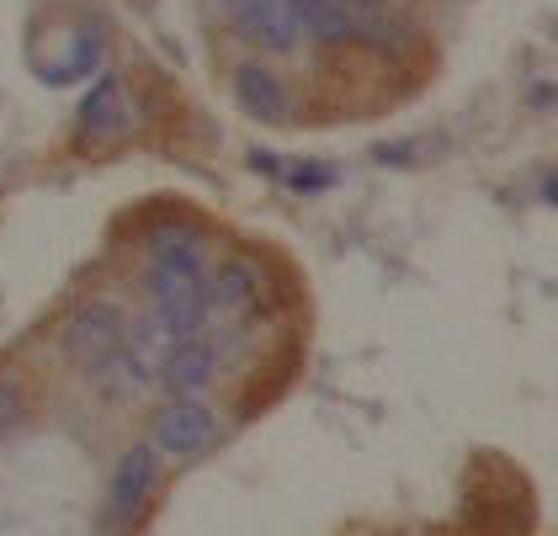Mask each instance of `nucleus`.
Masks as SVG:
<instances>
[{
  "mask_svg": "<svg viewBox=\"0 0 558 536\" xmlns=\"http://www.w3.org/2000/svg\"><path fill=\"white\" fill-rule=\"evenodd\" d=\"M96 59H101V38H96V33H81V38L70 42V53H64L59 64H44V81L48 85L81 81V75H90V70H96Z\"/></svg>",
  "mask_w": 558,
  "mask_h": 536,
  "instance_id": "obj_12",
  "label": "nucleus"
},
{
  "mask_svg": "<svg viewBox=\"0 0 558 536\" xmlns=\"http://www.w3.org/2000/svg\"><path fill=\"white\" fill-rule=\"evenodd\" d=\"M16 419H22V388L16 382H0V441L11 436Z\"/></svg>",
  "mask_w": 558,
  "mask_h": 536,
  "instance_id": "obj_13",
  "label": "nucleus"
},
{
  "mask_svg": "<svg viewBox=\"0 0 558 536\" xmlns=\"http://www.w3.org/2000/svg\"><path fill=\"white\" fill-rule=\"evenodd\" d=\"M155 478H160L155 447H129L123 462H118V473H112V484H107V515L112 521H133L144 510L149 489H155Z\"/></svg>",
  "mask_w": 558,
  "mask_h": 536,
  "instance_id": "obj_6",
  "label": "nucleus"
},
{
  "mask_svg": "<svg viewBox=\"0 0 558 536\" xmlns=\"http://www.w3.org/2000/svg\"><path fill=\"white\" fill-rule=\"evenodd\" d=\"M214 430H218V419L203 399H171L166 410L155 414V447L171 456L203 452V447L214 441Z\"/></svg>",
  "mask_w": 558,
  "mask_h": 536,
  "instance_id": "obj_5",
  "label": "nucleus"
},
{
  "mask_svg": "<svg viewBox=\"0 0 558 536\" xmlns=\"http://www.w3.org/2000/svg\"><path fill=\"white\" fill-rule=\"evenodd\" d=\"M299 33H308V42H351L356 38V16L336 5V0H288Z\"/></svg>",
  "mask_w": 558,
  "mask_h": 536,
  "instance_id": "obj_10",
  "label": "nucleus"
},
{
  "mask_svg": "<svg viewBox=\"0 0 558 536\" xmlns=\"http://www.w3.org/2000/svg\"><path fill=\"white\" fill-rule=\"evenodd\" d=\"M208 297H214V308H223V314H245V308H256V297H260L256 266H245V260H223V271H218V282L208 288Z\"/></svg>",
  "mask_w": 558,
  "mask_h": 536,
  "instance_id": "obj_11",
  "label": "nucleus"
},
{
  "mask_svg": "<svg viewBox=\"0 0 558 536\" xmlns=\"http://www.w3.org/2000/svg\"><path fill=\"white\" fill-rule=\"evenodd\" d=\"M214 371H218L214 340L186 334V340H175V351L166 356V367H160L155 382H166V388H171V399H197V393L214 382Z\"/></svg>",
  "mask_w": 558,
  "mask_h": 536,
  "instance_id": "obj_7",
  "label": "nucleus"
},
{
  "mask_svg": "<svg viewBox=\"0 0 558 536\" xmlns=\"http://www.w3.org/2000/svg\"><path fill=\"white\" fill-rule=\"evenodd\" d=\"M123 308L118 303H81L70 319H64V330H59V351H64V362L81 371H96L107 367L118 351H123Z\"/></svg>",
  "mask_w": 558,
  "mask_h": 536,
  "instance_id": "obj_1",
  "label": "nucleus"
},
{
  "mask_svg": "<svg viewBox=\"0 0 558 536\" xmlns=\"http://www.w3.org/2000/svg\"><path fill=\"white\" fill-rule=\"evenodd\" d=\"M149 288H155V319L171 334H197L214 314V297L203 282V266H155L149 271Z\"/></svg>",
  "mask_w": 558,
  "mask_h": 536,
  "instance_id": "obj_2",
  "label": "nucleus"
},
{
  "mask_svg": "<svg viewBox=\"0 0 558 536\" xmlns=\"http://www.w3.org/2000/svg\"><path fill=\"white\" fill-rule=\"evenodd\" d=\"M473 536H532V495L521 478L484 484L478 499L469 504Z\"/></svg>",
  "mask_w": 558,
  "mask_h": 536,
  "instance_id": "obj_3",
  "label": "nucleus"
},
{
  "mask_svg": "<svg viewBox=\"0 0 558 536\" xmlns=\"http://www.w3.org/2000/svg\"><path fill=\"white\" fill-rule=\"evenodd\" d=\"M129 127V90L118 75H101L81 101V133L86 138H118Z\"/></svg>",
  "mask_w": 558,
  "mask_h": 536,
  "instance_id": "obj_9",
  "label": "nucleus"
},
{
  "mask_svg": "<svg viewBox=\"0 0 558 536\" xmlns=\"http://www.w3.org/2000/svg\"><path fill=\"white\" fill-rule=\"evenodd\" d=\"M234 101L256 123H282L288 118V90H282V81L266 64H240L234 70Z\"/></svg>",
  "mask_w": 558,
  "mask_h": 536,
  "instance_id": "obj_8",
  "label": "nucleus"
},
{
  "mask_svg": "<svg viewBox=\"0 0 558 536\" xmlns=\"http://www.w3.org/2000/svg\"><path fill=\"white\" fill-rule=\"evenodd\" d=\"M223 11H229V22L251 42H260L266 53H293L303 38L288 0H223Z\"/></svg>",
  "mask_w": 558,
  "mask_h": 536,
  "instance_id": "obj_4",
  "label": "nucleus"
},
{
  "mask_svg": "<svg viewBox=\"0 0 558 536\" xmlns=\"http://www.w3.org/2000/svg\"><path fill=\"white\" fill-rule=\"evenodd\" d=\"M336 5H345V11H351V16H356V11H378V5H384V0H336Z\"/></svg>",
  "mask_w": 558,
  "mask_h": 536,
  "instance_id": "obj_14",
  "label": "nucleus"
}]
</instances>
